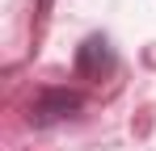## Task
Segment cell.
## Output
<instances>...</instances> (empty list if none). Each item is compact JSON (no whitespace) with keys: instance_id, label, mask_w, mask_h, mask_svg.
Returning <instances> with one entry per match:
<instances>
[{"instance_id":"obj_2","label":"cell","mask_w":156,"mask_h":151,"mask_svg":"<svg viewBox=\"0 0 156 151\" xmlns=\"http://www.w3.org/2000/svg\"><path fill=\"white\" fill-rule=\"evenodd\" d=\"M114 72V50H110V38L101 34H89L76 50V76L84 80H101V76Z\"/></svg>"},{"instance_id":"obj_1","label":"cell","mask_w":156,"mask_h":151,"mask_svg":"<svg viewBox=\"0 0 156 151\" xmlns=\"http://www.w3.org/2000/svg\"><path fill=\"white\" fill-rule=\"evenodd\" d=\"M80 109H84V97L76 88H42L38 97L30 101V126L47 130V126H59L68 118H76Z\"/></svg>"}]
</instances>
